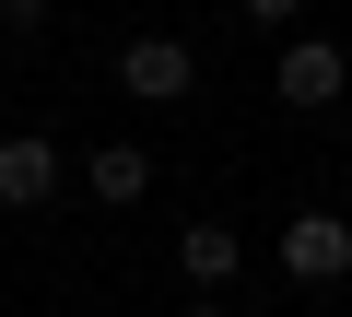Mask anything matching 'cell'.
I'll use <instances>...</instances> for the list:
<instances>
[{
    "mask_svg": "<svg viewBox=\"0 0 352 317\" xmlns=\"http://www.w3.org/2000/svg\"><path fill=\"white\" fill-rule=\"evenodd\" d=\"M118 94L188 106V94H200V47H188V36H129V47H118Z\"/></svg>",
    "mask_w": 352,
    "mask_h": 317,
    "instance_id": "obj_1",
    "label": "cell"
},
{
    "mask_svg": "<svg viewBox=\"0 0 352 317\" xmlns=\"http://www.w3.org/2000/svg\"><path fill=\"white\" fill-rule=\"evenodd\" d=\"M340 94H352V59H340L329 36H294V47H282V106L317 118V106H340Z\"/></svg>",
    "mask_w": 352,
    "mask_h": 317,
    "instance_id": "obj_2",
    "label": "cell"
},
{
    "mask_svg": "<svg viewBox=\"0 0 352 317\" xmlns=\"http://www.w3.org/2000/svg\"><path fill=\"white\" fill-rule=\"evenodd\" d=\"M282 270L294 282H352V223L340 212H294L282 223Z\"/></svg>",
    "mask_w": 352,
    "mask_h": 317,
    "instance_id": "obj_3",
    "label": "cell"
},
{
    "mask_svg": "<svg viewBox=\"0 0 352 317\" xmlns=\"http://www.w3.org/2000/svg\"><path fill=\"white\" fill-rule=\"evenodd\" d=\"M36 200H59V141L47 129H12V141H0V212H36Z\"/></svg>",
    "mask_w": 352,
    "mask_h": 317,
    "instance_id": "obj_4",
    "label": "cell"
},
{
    "mask_svg": "<svg viewBox=\"0 0 352 317\" xmlns=\"http://www.w3.org/2000/svg\"><path fill=\"white\" fill-rule=\"evenodd\" d=\"M82 188H94L106 212H129V200L153 188V153H141V141H94V165H82Z\"/></svg>",
    "mask_w": 352,
    "mask_h": 317,
    "instance_id": "obj_5",
    "label": "cell"
},
{
    "mask_svg": "<svg viewBox=\"0 0 352 317\" xmlns=\"http://www.w3.org/2000/svg\"><path fill=\"white\" fill-rule=\"evenodd\" d=\"M235 223H188V235H176V270H188V282H235Z\"/></svg>",
    "mask_w": 352,
    "mask_h": 317,
    "instance_id": "obj_6",
    "label": "cell"
},
{
    "mask_svg": "<svg viewBox=\"0 0 352 317\" xmlns=\"http://www.w3.org/2000/svg\"><path fill=\"white\" fill-rule=\"evenodd\" d=\"M235 12H247V24H258V36H282V24H294V12H305V0H235Z\"/></svg>",
    "mask_w": 352,
    "mask_h": 317,
    "instance_id": "obj_7",
    "label": "cell"
},
{
    "mask_svg": "<svg viewBox=\"0 0 352 317\" xmlns=\"http://www.w3.org/2000/svg\"><path fill=\"white\" fill-rule=\"evenodd\" d=\"M176 317H223V305H176Z\"/></svg>",
    "mask_w": 352,
    "mask_h": 317,
    "instance_id": "obj_8",
    "label": "cell"
}]
</instances>
